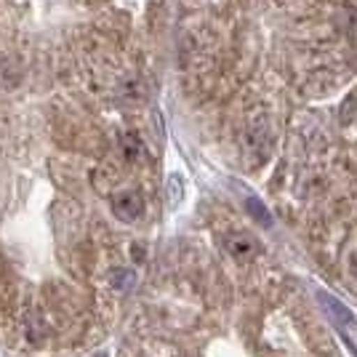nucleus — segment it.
I'll return each mask as SVG.
<instances>
[{
	"label": "nucleus",
	"mask_w": 357,
	"mask_h": 357,
	"mask_svg": "<svg viewBox=\"0 0 357 357\" xmlns=\"http://www.w3.org/2000/svg\"><path fill=\"white\" fill-rule=\"evenodd\" d=\"M112 208H115V213H118L123 222H134V219L142 216L144 203H142V197L136 192H123L112 200Z\"/></svg>",
	"instance_id": "1"
},
{
	"label": "nucleus",
	"mask_w": 357,
	"mask_h": 357,
	"mask_svg": "<svg viewBox=\"0 0 357 357\" xmlns=\"http://www.w3.org/2000/svg\"><path fill=\"white\" fill-rule=\"evenodd\" d=\"M134 272H128V269H118L115 275H112V285L118 288V291H128L131 285H134Z\"/></svg>",
	"instance_id": "5"
},
{
	"label": "nucleus",
	"mask_w": 357,
	"mask_h": 357,
	"mask_svg": "<svg viewBox=\"0 0 357 357\" xmlns=\"http://www.w3.org/2000/svg\"><path fill=\"white\" fill-rule=\"evenodd\" d=\"M245 206H248V211H251V216L256 219L259 224H269V211L256 200V197H248L245 200Z\"/></svg>",
	"instance_id": "4"
},
{
	"label": "nucleus",
	"mask_w": 357,
	"mask_h": 357,
	"mask_svg": "<svg viewBox=\"0 0 357 357\" xmlns=\"http://www.w3.org/2000/svg\"><path fill=\"white\" fill-rule=\"evenodd\" d=\"M227 248L232 251V256H238V259H248L256 251V245H253V240L248 235H229L227 238Z\"/></svg>",
	"instance_id": "3"
},
{
	"label": "nucleus",
	"mask_w": 357,
	"mask_h": 357,
	"mask_svg": "<svg viewBox=\"0 0 357 357\" xmlns=\"http://www.w3.org/2000/svg\"><path fill=\"white\" fill-rule=\"evenodd\" d=\"M123 147H126V155H128L131 160H134L136 155H142V142H139V139H136L134 134H126V136H123Z\"/></svg>",
	"instance_id": "6"
},
{
	"label": "nucleus",
	"mask_w": 357,
	"mask_h": 357,
	"mask_svg": "<svg viewBox=\"0 0 357 357\" xmlns=\"http://www.w3.org/2000/svg\"><path fill=\"white\" fill-rule=\"evenodd\" d=\"M317 298L326 304V312L331 314L336 323H342V326H352V320H355V317H352V312L344 307L339 298L328 296V294H317Z\"/></svg>",
	"instance_id": "2"
}]
</instances>
